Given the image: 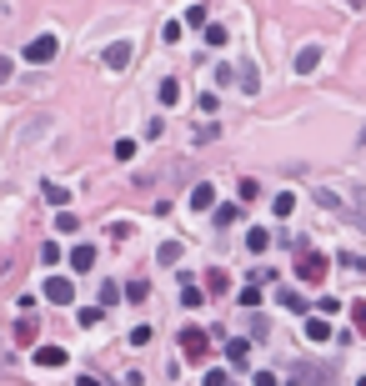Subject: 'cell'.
Instances as JSON below:
<instances>
[{
	"instance_id": "ba28073f",
	"label": "cell",
	"mask_w": 366,
	"mask_h": 386,
	"mask_svg": "<svg viewBox=\"0 0 366 386\" xmlns=\"http://www.w3.org/2000/svg\"><path fill=\"white\" fill-rule=\"evenodd\" d=\"M71 271H76V276L96 271V246H76V251H71Z\"/></svg>"
},
{
	"instance_id": "83f0119b",
	"label": "cell",
	"mask_w": 366,
	"mask_h": 386,
	"mask_svg": "<svg viewBox=\"0 0 366 386\" xmlns=\"http://www.w3.org/2000/svg\"><path fill=\"white\" fill-rule=\"evenodd\" d=\"M116 301H121V286L105 281V286H101V306H116Z\"/></svg>"
},
{
	"instance_id": "7c38bea8",
	"label": "cell",
	"mask_w": 366,
	"mask_h": 386,
	"mask_svg": "<svg viewBox=\"0 0 366 386\" xmlns=\"http://www.w3.org/2000/svg\"><path fill=\"white\" fill-rule=\"evenodd\" d=\"M206 291H211V296H226V291H231V276H226L221 266H211V271H206Z\"/></svg>"
},
{
	"instance_id": "4dcf8cb0",
	"label": "cell",
	"mask_w": 366,
	"mask_h": 386,
	"mask_svg": "<svg viewBox=\"0 0 366 386\" xmlns=\"http://www.w3.org/2000/svg\"><path fill=\"white\" fill-rule=\"evenodd\" d=\"M40 261L55 266V261H60V246H55V241H46V246H40Z\"/></svg>"
},
{
	"instance_id": "9a60e30c",
	"label": "cell",
	"mask_w": 366,
	"mask_h": 386,
	"mask_svg": "<svg viewBox=\"0 0 366 386\" xmlns=\"http://www.w3.org/2000/svg\"><path fill=\"white\" fill-rule=\"evenodd\" d=\"M201 30H206V46H211V51H221L226 40H231V35H226V26H216V20H206Z\"/></svg>"
},
{
	"instance_id": "1f68e13d",
	"label": "cell",
	"mask_w": 366,
	"mask_h": 386,
	"mask_svg": "<svg viewBox=\"0 0 366 386\" xmlns=\"http://www.w3.org/2000/svg\"><path fill=\"white\" fill-rule=\"evenodd\" d=\"M161 40H166V46H176V40H181V20H171V26L161 30Z\"/></svg>"
},
{
	"instance_id": "603a6c76",
	"label": "cell",
	"mask_w": 366,
	"mask_h": 386,
	"mask_svg": "<svg viewBox=\"0 0 366 386\" xmlns=\"http://www.w3.org/2000/svg\"><path fill=\"white\" fill-rule=\"evenodd\" d=\"M156 261H161V266H176V261H181V246H176V241H166V246L156 251Z\"/></svg>"
},
{
	"instance_id": "484cf974",
	"label": "cell",
	"mask_w": 366,
	"mask_h": 386,
	"mask_svg": "<svg viewBox=\"0 0 366 386\" xmlns=\"http://www.w3.org/2000/svg\"><path fill=\"white\" fill-rule=\"evenodd\" d=\"M271 211H276V216H291V211H296V196H291V191H281V196H276V206H271Z\"/></svg>"
},
{
	"instance_id": "d590c367",
	"label": "cell",
	"mask_w": 366,
	"mask_h": 386,
	"mask_svg": "<svg viewBox=\"0 0 366 386\" xmlns=\"http://www.w3.org/2000/svg\"><path fill=\"white\" fill-rule=\"evenodd\" d=\"M351 316H356V331L366 336V301H356V311H351Z\"/></svg>"
},
{
	"instance_id": "8fae6325",
	"label": "cell",
	"mask_w": 366,
	"mask_h": 386,
	"mask_svg": "<svg viewBox=\"0 0 366 386\" xmlns=\"http://www.w3.org/2000/svg\"><path fill=\"white\" fill-rule=\"evenodd\" d=\"M35 367H66V346H35Z\"/></svg>"
},
{
	"instance_id": "30bf717a",
	"label": "cell",
	"mask_w": 366,
	"mask_h": 386,
	"mask_svg": "<svg viewBox=\"0 0 366 386\" xmlns=\"http://www.w3.org/2000/svg\"><path fill=\"white\" fill-rule=\"evenodd\" d=\"M35 336H40V321L20 316V321H15V341H20V346H35Z\"/></svg>"
},
{
	"instance_id": "ffe728a7",
	"label": "cell",
	"mask_w": 366,
	"mask_h": 386,
	"mask_svg": "<svg viewBox=\"0 0 366 386\" xmlns=\"http://www.w3.org/2000/svg\"><path fill=\"white\" fill-rule=\"evenodd\" d=\"M146 296H150V281H146V276H136V281L125 286V301H136V306H141Z\"/></svg>"
},
{
	"instance_id": "4316f807",
	"label": "cell",
	"mask_w": 366,
	"mask_h": 386,
	"mask_svg": "<svg viewBox=\"0 0 366 386\" xmlns=\"http://www.w3.org/2000/svg\"><path fill=\"white\" fill-rule=\"evenodd\" d=\"M76 226H80V216H71V211H60V216H55V231H60V236H71Z\"/></svg>"
},
{
	"instance_id": "60d3db41",
	"label": "cell",
	"mask_w": 366,
	"mask_h": 386,
	"mask_svg": "<svg viewBox=\"0 0 366 386\" xmlns=\"http://www.w3.org/2000/svg\"><path fill=\"white\" fill-rule=\"evenodd\" d=\"M356 146H366V131H361V136H356Z\"/></svg>"
},
{
	"instance_id": "52a82bcc",
	"label": "cell",
	"mask_w": 366,
	"mask_h": 386,
	"mask_svg": "<svg viewBox=\"0 0 366 386\" xmlns=\"http://www.w3.org/2000/svg\"><path fill=\"white\" fill-rule=\"evenodd\" d=\"M211 206H216V186L196 181V186H191V211H211Z\"/></svg>"
},
{
	"instance_id": "e0dca14e",
	"label": "cell",
	"mask_w": 366,
	"mask_h": 386,
	"mask_svg": "<svg viewBox=\"0 0 366 386\" xmlns=\"http://www.w3.org/2000/svg\"><path fill=\"white\" fill-rule=\"evenodd\" d=\"M316 201L326 206V211H336V216H347V206H341V196H336V191H326V186H316Z\"/></svg>"
},
{
	"instance_id": "8992f818",
	"label": "cell",
	"mask_w": 366,
	"mask_h": 386,
	"mask_svg": "<svg viewBox=\"0 0 366 386\" xmlns=\"http://www.w3.org/2000/svg\"><path fill=\"white\" fill-rule=\"evenodd\" d=\"M316 66H321V46H301V51L291 55V71H296V76H311Z\"/></svg>"
},
{
	"instance_id": "8d00e7d4",
	"label": "cell",
	"mask_w": 366,
	"mask_h": 386,
	"mask_svg": "<svg viewBox=\"0 0 366 386\" xmlns=\"http://www.w3.org/2000/svg\"><path fill=\"white\" fill-rule=\"evenodd\" d=\"M206 386H231V381H226V371H206Z\"/></svg>"
},
{
	"instance_id": "ac0fdd59",
	"label": "cell",
	"mask_w": 366,
	"mask_h": 386,
	"mask_svg": "<svg viewBox=\"0 0 366 386\" xmlns=\"http://www.w3.org/2000/svg\"><path fill=\"white\" fill-rule=\"evenodd\" d=\"M181 281H186V291H181V306H201V301H206V291H201L196 281H191V276H181Z\"/></svg>"
},
{
	"instance_id": "2e32d148",
	"label": "cell",
	"mask_w": 366,
	"mask_h": 386,
	"mask_svg": "<svg viewBox=\"0 0 366 386\" xmlns=\"http://www.w3.org/2000/svg\"><path fill=\"white\" fill-rule=\"evenodd\" d=\"M236 301H241L246 311H256V306H261V281H246V286H241V296H236Z\"/></svg>"
},
{
	"instance_id": "7402d4cb",
	"label": "cell",
	"mask_w": 366,
	"mask_h": 386,
	"mask_svg": "<svg viewBox=\"0 0 366 386\" xmlns=\"http://www.w3.org/2000/svg\"><path fill=\"white\" fill-rule=\"evenodd\" d=\"M306 336H311V341H331V326H326V316H311V321H306Z\"/></svg>"
},
{
	"instance_id": "44dd1931",
	"label": "cell",
	"mask_w": 366,
	"mask_h": 386,
	"mask_svg": "<svg viewBox=\"0 0 366 386\" xmlns=\"http://www.w3.org/2000/svg\"><path fill=\"white\" fill-rule=\"evenodd\" d=\"M276 301H281L286 311H306V301L296 296V286H281V291H276Z\"/></svg>"
},
{
	"instance_id": "f1b7e54d",
	"label": "cell",
	"mask_w": 366,
	"mask_h": 386,
	"mask_svg": "<svg viewBox=\"0 0 366 386\" xmlns=\"http://www.w3.org/2000/svg\"><path fill=\"white\" fill-rule=\"evenodd\" d=\"M76 321H80V326H96V321H101V306H80Z\"/></svg>"
},
{
	"instance_id": "f546056e",
	"label": "cell",
	"mask_w": 366,
	"mask_h": 386,
	"mask_svg": "<svg viewBox=\"0 0 366 386\" xmlns=\"http://www.w3.org/2000/svg\"><path fill=\"white\" fill-rule=\"evenodd\" d=\"M236 191H241V201H256V196H261V186H256V181H251V176H246V181H241V186H236Z\"/></svg>"
},
{
	"instance_id": "74e56055",
	"label": "cell",
	"mask_w": 366,
	"mask_h": 386,
	"mask_svg": "<svg viewBox=\"0 0 366 386\" xmlns=\"http://www.w3.org/2000/svg\"><path fill=\"white\" fill-rule=\"evenodd\" d=\"M0 80H10V60L6 55H0Z\"/></svg>"
},
{
	"instance_id": "5bb4252c",
	"label": "cell",
	"mask_w": 366,
	"mask_h": 386,
	"mask_svg": "<svg viewBox=\"0 0 366 386\" xmlns=\"http://www.w3.org/2000/svg\"><path fill=\"white\" fill-rule=\"evenodd\" d=\"M236 80H241V91H246V96H256V91H261V76H256V66H251V60H246L241 71H236Z\"/></svg>"
},
{
	"instance_id": "4fadbf2b",
	"label": "cell",
	"mask_w": 366,
	"mask_h": 386,
	"mask_svg": "<svg viewBox=\"0 0 366 386\" xmlns=\"http://www.w3.org/2000/svg\"><path fill=\"white\" fill-rule=\"evenodd\" d=\"M266 246H271V231H261V226H251V231H246V251H251V256H261Z\"/></svg>"
},
{
	"instance_id": "f35d334b",
	"label": "cell",
	"mask_w": 366,
	"mask_h": 386,
	"mask_svg": "<svg viewBox=\"0 0 366 386\" xmlns=\"http://www.w3.org/2000/svg\"><path fill=\"white\" fill-rule=\"evenodd\" d=\"M76 386H101V381L96 376H76Z\"/></svg>"
},
{
	"instance_id": "e575fe53",
	"label": "cell",
	"mask_w": 366,
	"mask_h": 386,
	"mask_svg": "<svg viewBox=\"0 0 366 386\" xmlns=\"http://www.w3.org/2000/svg\"><path fill=\"white\" fill-rule=\"evenodd\" d=\"M256 386H281V376L276 371H256Z\"/></svg>"
},
{
	"instance_id": "9c48e42d",
	"label": "cell",
	"mask_w": 366,
	"mask_h": 386,
	"mask_svg": "<svg viewBox=\"0 0 366 386\" xmlns=\"http://www.w3.org/2000/svg\"><path fill=\"white\" fill-rule=\"evenodd\" d=\"M226 361H231V367H246V361H251V341H246V336L226 341Z\"/></svg>"
},
{
	"instance_id": "d6a6232c",
	"label": "cell",
	"mask_w": 366,
	"mask_h": 386,
	"mask_svg": "<svg viewBox=\"0 0 366 386\" xmlns=\"http://www.w3.org/2000/svg\"><path fill=\"white\" fill-rule=\"evenodd\" d=\"M136 156V141H116V161H131Z\"/></svg>"
},
{
	"instance_id": "d4e9b609",
	"label": "cell",
	"mask_w": 366,
	"mask_h": 386,
	"mask_svg": "<svg viewBox=\"0 0 366 386\" xmlns=\"http://www.w3.org/2000/svg\"><path fill=\"white\" fill-rule=\"evenodd\" d=\"M241 221V206H216V226H236Z\"/></svg>"
},
{
	"instance_id": "6da1fadb",
	"label": "cell",
	"mask_w": 366,
	"mask_h": 386,
	"mask_svg": "<svg viewBox=\"0 0 366 386\" xmlns=\"http://www.w3.org/2000/svg\"><path fill=\"white\" fill-rule=\"evenodd\" d=\"M326 271H331V261L326 256H316V251H306L296 261V281H306V286H316V281H326Z\"/></svg>"
},
{
	"instance_id": "cb8c5ba5",
	"label": "cell",
	"mask_w": 366,
	"mask_h": 386,
	"mask_svg": "<svg viewBox=\"0 0 366 386\" xmlns=\"http://www.w3.org/2000/svg\"><path fill=\"white\" fill-rule=\"evenodd\" d=\"M176 100H181V85L166 76V80H161V105H176Z\"/></svg>"
},
{
	"instance_id": "5b68a950",
	"label": "cell",
	"mask_w": 366,
	"mask_h": 386,
	"mask_svg": "<svg viewBox=\"0 0 366 386\" xmlns=\"http://www.w3.org/2000/svg\"><path fill=\"white\" fill-rule=\"evenodd\" d=\"M131 55H136V46H131V40H111V46L101 51L105 71H125V66H131Z\"/></svg>"
},
{
	"instance_id": "3957f363",
	"label": "cell",
	"mask_w": 366,
	"mask_h": 386,
	"mask_svg": "<svg viewBox=\"0 0 366 386\" xmlns=\"http://www.w3.org/2000/svg\"><path fill=\"white\" fill-rule=\"evenodd\" d=\"M40 296L55 301V306H71V301H76V281H71V276H51V281L40 286Z\"/></svg>"
},
{
	"instance_id": "836d02e7",
	"label": "cell",
	"mask_w": 366,
	"mask_h": 386,
	"mask_svg": "<svg viewBox=\"0 0 366 386\" xmlns=\"http://www.w3.org/2000/svg\"><path fill=\"white\" fill-rule=\"evenodd\" d=\"M150 336H156V331H150V326H136V331H131V346H146Z\"/></svg>"
},
{
	"instance_id": "ab89813d",
	"label": "cell",
	"mask_w": 366,
	"mask_h": 386,
	"mask_svg": "<svg viewBox=\"0 0 366 386\" xmlns=\"http://www.w3.org/2000/svg\"><path fill=\"white\" fill-rule=\"evenodd\" d=\"M347 6H351V10H361V6H366V0H347Z\"/></svg>"
},
{
	"instance_id": "d6986e66",
	"label": "cell",
	"mask_w": 366,
	"mask_h": 386,
	"mask_svg": "<svg viewBox=\"0 0 366 386\" xmlns=\"http://www.w3.org/2000/svg\"><path fill=\"white\" fill-rule=\"evenodd\" d=\"M40 191H46V201H51V206H66V201H71V191L60 186V181H46Z\"/></svg>"
},
{
	"instance_id": "277c9868",
	"label": "cell",
	"mask_w": 366,
	"mask_h": 386,
	"mask_svg": "<svg viewBox=\"0 0 366 386\" xmlns=\"http://www.w3.org/2000/svg\"><path fill=\"white\" fill-rule=\"evenodd\" d=\"M55 51H60V40H55V35H35L31 46H26V60H31V66H51Z\"/></svg>"
},
{
	"instance_id": "7a4b0ae2",
	"label": "cell",
	"mask_w": 366,
	"mask_h": 386,
	"mask_svg": "<svg viewBox=\"0 0 366 386\" xmlns=\"http://www.w3.org/2000/svg\"><path fill=\"white\" fill-rule=\"evenodd\" d=\"M181 351H186V361H206V356H211L206 331H201V326H181Z\"/></svg>"
}]
</instances>
